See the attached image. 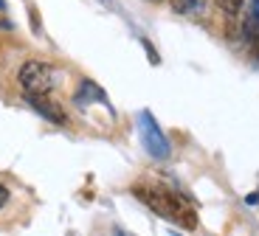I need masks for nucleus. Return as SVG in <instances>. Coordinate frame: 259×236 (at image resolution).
Masks as SVG:
<instances>
[{
	"mask_svg": "<svg viewBox=\"0 0 259 236\" xmlns=\"http://www.w3.org/2000/svg\"><path fill=\"white\" fill-rule=\"evenodd\" d=\"M133 194H136L147 208L155 211L161 219H166V222H175V225H181V228H186V230L197 228V214H194V208L181 197V194L166 192V188H161V185H136Z\"/></svg>",
	"mask_w": 259,
	"mask_h": 236,
	"instance_id": "f257e3e1",
	"label": "nucleus"
},
{
	"mask_svg": "<svg viewBox=\"0 0 259 236\" xmlns=\"http://www.w3.org/2000/svg\"><path fill=\"white\" fill-rule=\"evenodd\" d=\"M138 132H141V144H144V149H147V152L152 155V158L166 160L169 155H172L169 138L163 135V129L158 127V121L152 118V113H149V110H144V113L138 115Z\"/></svg>",
	"mask_w": 259,
	"mask_h": 236,
	"instance_id": "f03ea898",
	"label": "nucleus"
},
{
	"mask_svg": "<svg viewBox=\"0 0 259 236\" xmlns=\"http://www.w3.org/2000/svg\"><path fill=\"white\" fill-rule=\"evenodd\" d=\"M17 82L26 93H48V90L57 84V73H54V68L48 62L31 59V62H26L23 68H20Z\"/></svg>",
	"mask_w": 259,
	"mask_h": 236,
	"instance_id": "7ed1b4c3",
	"label": "nucleus"
},
{
	"mask_svg": "<svg viewBox=\"0 0 259 236\" xmlns=\"http://www.w3.org/2000/svg\"><path fill=\"white\" fill-rule=\"evenodd\" d=\"M26 99L34 107V113H39L46 121H51V124H65L68 121V118H65V110L59 107L57 102H51L48 93H26Z\"/></svg>",
	"mask_w": 259,
	"mask_h": 236,
	"instance_id": "20e7f679",
	"label": "nucleus"
},
{
	"mask_svg": "<svg viewBox=\"0 0 259 236\" xmlns=\"http://www.w3.org/2000/svg\"><path fill=\"white\" fill-rule=\"evenodd\" d=\"M242 34L248 42L259 37V0H245V12H242Z\"/></svg>",
	"mask_w": 259,
	"mask_h": 236,
	"instance_id": "39448f33",
	"label": "nucleus"
},
{
	"mask_svg": "<svg viewBox=\"0 0 259 236\" xmlns=\"http://www.w3.org/2000/svg\"><path fill=\"white\" fill-rule=\"evenodd\" d=\"M208 0H172V12L183 17H200L206 12Z\"/></svg>",
	"mask_w": 259,
	"mask_h": 236,
	"instance_id": "423d86ee",
	"label": "nucleus"
},
{
	"mask_svg": "<svg viewBox=\"0 0 259 236\" xmlns=\"http://www.w3.org/2000/svg\"><path fill=\"white\" fill-rule=\"evenodd\" d=\"M217 6L223 9V14L234 17V14H240L242 6H245V0H217Z\"/></svg>",
	"mask_w": 259,
	"mask_h": 236,
	"instance_id": "0eeeda50",
	"label": "nucleus"
},
{
	"mask_svg": "<svg viewBox=\"0 0 259 236\" xmlns=\"http://www.w3.org/2000/svg\"><path fill=\"white\" fill-rule=\"evenodd\" d=\"M6 203H9V188H6L3 183H0V208H3Z\"/></svg>",
	"mask_w": 259,
	"mask_h": 236,
	"instance_id": "6e6552de",
	"label": "nucleus"
},
{
	"mask_svg": "<svg viewBox=\"0 0 259 236\" xmlns=\"http://www.w3.org/2000/svg\"><path fill=\"white\" fill-rule=\"evenodd\" d=\"M245 200H248V203H251V205H253V203H259V192H253V194H248V197H245Z\"/></svg>",
	"mask_w": 259,
	"mask_h": 236,
	"instance_id": "1a4fd4ad",
	"label": "nucleus"
},
{
	"mask_svg": "<svg viewBox=\"0 0 259 236\" xmlns=\"http://www.w3.org/2000/svg\"><path fill=\"white\" fill-rule=\"evenodd\" d=\"M113 236H133V233H127L124 228H113Z\"/></svg>",
	"mask_w": 259,
	"mask_h": 236,
	"instance_id": "9d476101",
	"label": "nucleus"
},
{
	"mask_svg": "<svg viewBox=\"0 0 259 236\" xmlns=\"http://www.w3.org/2000/svg\"><path fill=\"white\" fill-rule=\"evenodd\" d=\"M147 3H161V0H147Z\"/></svg>",
	"mask_w": 259,
	"mask_h": 236,
	"instance_id": "9b49d317",
	"label": "nucleus"
},
{
	"mask_svg": "<svg viewBox=\"0 0 259 236\" xmlns=\"http://www.w3.org/2000/svg\"><path fill=\"white\" fill-rule=\"evenodd\" d=\"M0 9H3V0H0Z\"/></svg>",
	"mask_w": 259,
	"mask_h": 236,
	"instance_id": "f8f14e48",
	"label": "nucleus"
},
{
	"mask_svg": "<svg viewBox=\"0 0 259 236\" xmlns=\"http://www.w3.org/2000/svg\"><path fill=\"white\" fill-rule=\"evenodd\" d=\"M172 236H181V233H172Z\"/></svg>",
	"mask_w": 259,
	"mask_h": 236,
	"instance_id": "ddd939ff",
	"label": "nucleus"
}]
</instances>
